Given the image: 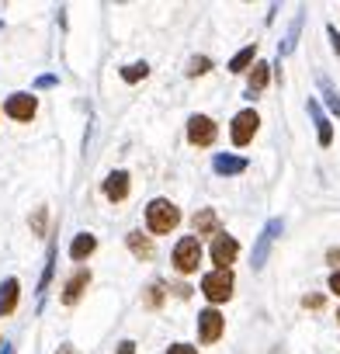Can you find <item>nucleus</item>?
I'll return each instance as SVG.
<instances>
[{
	"label": "nucleus",
	"instance_id": "18",
	"mask_svg": "<svg viewBox=\"0 0 340 354\" xmlns=\"http://www.w3.org/2000/svg\"><path fill=\"white\" fill-rule=\"evenodd\" d=\"M125 240H129V250H132V254H135L139 261H149V257L156 254L153 240H149V236H142V233H129Z\"/></svg>",
	"mask_w": 340,
	"mask_h": 354
},
{
	"label": "nucleus",
	"instance_id": "23",
	"mask_svg": "<svg viewBox=\"0 0 340 354\" xmlns=\"http://www.w3.org/2000/svg\"><path fill=\"white\" fill-rule=\"evenodd\" d=\"M212 70V59L209 56H195L191 63H188V77H202V73H209Z\"/></svg>",
	"mask_w": 340,
	"mask_h": 354
},
{
	"label": "nucleus",
	"instance_id": "16",
	"mask_svg": "<svg viewBox=\"0 0 340 354\" xmlns=\"http://www.w3.org/2000/svg\"><path fill=\"white\" fill-rule=\"evenodd\" d=\"M267 80H271V66H267V63H254V70H250V80H247V97L261 94V91L267 87Z\"/></svg>",
	"mask_w": 340,
	"mask_h": 354
},
{
	"label": "nucleus",
	"instance_id": "15",
	"mask_svg": "<svg viewBox=\"0 0 340 354\" xmlns=\"http://www.w3.org/2000/svg\"><path fill=\"white\" fill-rule=\"evenodd\" d=\"M191 226H195V236H209V233L219 236V216L212 209H198L195 219H191Z\"/></svg>",
	"mask_w": 340,
	"mask_h": 354
},
{
	"label": "nucleus",
	"instance_id": "13",
	"mask_svg": "<svg viewBox=\"0 0 340 354\" xmlns=\"http://www.w3.org/2000/svg\"><path fill=\"white\" fill-rule=\"evenodd\" d=\"M309 115H312V122H316V132H319V146H330V142H333V125H330V118L323 115L319 101H312V97H309Z\"/></svg>",
	"mask_w": 340,
	"mask_h": 354
},
{
	"label": "nucleus",
	"instance_id": "25",
	"mask_svg": "<svg viewBox=\"0 0 340 354\" xmlns=\"http://www.w3.org/2000/svg\"><path fill=\"white\" fill-rule=\"evenodd\" d=\"M142 302H146V309H156V306L163 302V285H149V288H146V299H142Z\"/></svg>",
	"mask_w": 340,
	"mask_h": 354
},
{
	"label": "nucleus",
	"instance_id": "21",
	"mask_svg": "<svg viewBox=\"0 0 340 354\" xmlns=\"http://www.w3.org/2000/svg\"><path fill=\"white\" fill-rule=\"evenodd\" d=\"M149 77V66L146 63H129L125 70H122V80L125 84H139V80H146Z\"/></svg>",
	"mask_w": 340,
	"mask_h": 354
},
{
	"label": "nucleus",
	"instance_id": "24",
	"mask_svg": "<svg viewBox=\"0 0 340 354\" xmlns=\"http://www.w3.org/2000/svg\"><path fill=\"white\" fill-rule=\"evenodd\" d=\"M319 87H323V97H326V104L337 111V118H340V94L333 91V84L330 80H319Z\"/></svg>",
	"mask_w": 340,
	"mask_h": 354
},
{
	"label": "nucleus",
	"instance_id": "4",
	"mask_svg": "<svg viewBox=\"0 0 340 354\" xmlns=\"http://www.w3.org/2000/svg\"><path fill=\"white\" fill-rule=\"evenodd\" d=\"M285 230V223L281 219H271L267 226H264V233L257 236V243H254V254H250V264H254V271H261L264 264H267V254H271V243H274V236Z\"/></svg>",
	"mask_w": 340,
	"mask_h": 354
},
{
	"label": "nucleus",
	"instance_id": "27",
	"mask_svg": "<svg viewBox=\"0 0 340 354\" xmlns=\"http://www.w3.org/2000/svg\"><path fill=\"white\" fill-rule=\"evenodd\" d=\"M35 87H39V91H46V87H56V77H53V73H46V77H39V80H35Z\"/></svg>",
	"mask_w": 340,
	"mask_h": 354
},
{
	"label": "nucleus",
	"instance_id": "9",
	"mask_svg": "<svg viewBox=\"0 0 340 354\" xmlns=\"http://www.w3.org/2000/svg\"><path fill=\"white\" fill-rule=\"evenodd\" d=\"M236 254H240V243H236L233 236L219 233V236H216V243H212V261H216L223 271H229V264L236 261Z\"/></svg>",
	"mask_w": 340,
	"mask_h": 354
},
{
	"label": "nucleus",
	"instance_id": "34",
	"mask_svg": "<svg viewBox=\"0 0 340 354\" xmlns=\"http://www.w3.org/2000/svg\"><path fill=\"white\" fill-rule=\"evenodd\" d=\"M0 354H15V347H11V344H4V347H0Z\"/></svg>",
	"mask_w": 340,
	"mask_h": 354
},
{
	"label": "nucleus",
	"instance_id": "8",
	"mask_svg": "<svg viewBox=\"0 0 340 354\" xmlns=\"http://www.w3.org/2000/svg\"><path fill=\"white\" fill-rule=\"evenodd\" d=\"M4 111H8L15 122H32L35 111H39V101H35L32 94H11V97L4 101Z\"/></svg>",
	"mask_w": 340,
	"mask_h": 354
},
{
	"label": "nucleus",
	"instance_id": "26",
	"mask_svg": "<svg viewBox=\"0 0 340 354\" xmlns=\"http://www.w3.org/2000/svg\"><path fill=\"white\" fill-rule=\"evenodd\" d=\"M167 354H198V351H195L191 344H174V347H170Z\"/></svg>",
	"mask_w": 340,
	"mask_h": 354
},
{
	"label": "nucleus",
	"instance_id": "35",
	"mask_svg": "<svg viewBox=\"0 0 340 354\" xmlns=\"http://www.w3.org/2000/svg\"><path fill=\"white\" fill-rule=\"evenodd\" d=\"M337 319H340V313H337Z\"/></svg>",
	"mask_w": 340,
	"mask_h": 354
},
{
	"label": "nucleus",
	"instance_id": "19",
	"mask_svg": "<svg viewBox=\"0 0 340 354\" xmlns=\"http://www.w3.org/2000/svg\"><path fill=\"white\" fill-rule=\"evenodd\" d=\"M302 18H305V15L299 11V15H295V21H292V28H288V35H285V42H281V49H278V59H281V56H288V53L295 49V42H299V32H302Z\"/></svg>",
	"mask_w": 340,
	"mask_h": 354
},
{
	"label": "nucleus",
	"instance_id": "22",
	"mask_svg": "<svg viewBox=\"0 0 340 354\" xmlns=\"http://www.w3.org/2000/svg\"><path fill=\"white\" fill-rule=\"evenodd\" d=\"M53 264H56V247H49V261H46V271H42V281H39V299L46 295V288L53 281Z\"/></svg>",
	"mask_w": 340,
	"mask_h": 354
},
{
	"label": "nucleus",
	"instance_id": "5",
	"mask_svg": "<svg viewBox=\"0 0 340 354\" xmlns=\"http://www.w3.org/2000/svg\"><path fill=\"white\" fill-rule=\"evenodd\" d=\"M216 136H219V129L209 115H191L188 118V142L191 146H212Z\"/></svg>",
	"mask_w": 340,
	"mask_h": 354
},
{
	"label": "nucleus",
	"instance_id": "1",
	"mask_svg": "<svg viewBox=\"0 0 340 354\" xmlns=\"http://www.w3.org/2000/svg\"><path fill=\"white\" fill-rule=\"evenodd\" d=\"M181 223V212H178V205L174 202H167V198H153L149 205H146V226L153 230V233H170Z\"/></svg>",
	"mask_w": 340,
	"mask_h": 354
},
{
	"label": "nucleus",
	"instance_id": "17",
	"mask_svg": "<svg viewBox=\"0 0 340 354\" xmlns=\"http://www.w3.org/2000/svg\"><path fill=\"white\" fill-rule=\"evenodd\" d=\"M94 250H97V240H94L91 233H77L73 243H70V257H73V261H87Z\"/></svg>",
	"mask_w": 340,
	"mask_h": 354
},
{
	"label": "nucleus",
	"instance_id": "11",
	"mask_svg": "<svg viewBox=\"0 0 340 354\" xmlns=\"http://www.w3.org/2000/svg\"><path fill=\"white\" fill-rule=\"evenodd\" d=\"M87 285H91V271H87V268H80V271L63 285V302H66V306H73V302L84 295V288H87Z\"/></svg>",
	"mask_w": 340,
	"mask_h": 354
},
{
	"label": "nucleus",
	"instance_id": "28",
	"mask_svg": "<svg viewBox=\"0 0 340 354\" xmlns=\"http://www.w3.org/2000/svg\"><path fill=\"white\" fill-rule=\"evenodd\" d=\"M42 230H46V209L35 212V233H42Z\"/></svg>",
	"mask_w": 340,
	"mask_h": 354
},
{
	"label": "nucleus",
	"instance_id": "14",
	"mask_svg": "<svg viewBox=\"0 0 340 354\" xmlns=\"http://www.w3.org/2000/svg\"><path fill=\"white\" fill-rule=\"evenodd\" d=\"M212 170H216V174H223V177H233V174H243V170H247V160H243V156L219 153V156L212 160Z\"/></svg>",
	"mask_w": 340,
	"mask_h": 354
},
{
	"label": "nucleus",
	"instance_id": "20",
	"mask_svg": "<svg viewBox=\"0 0 340 354\" xmlns=\"http://www.w3.org/2000/svg\"><path fill=\"white\" fill-rule=\"evenodd\" d=\"M254 56H257V46H243V49L229 59V70H233V73H243V70L254 63Z\"/></svg>",
	"mask_w": 340,
	"mask_h": 354
},
{
	"label": "nucleus",
	"instance_id": "10",
	"mask_svg": "<svg viewBox=\"0 0 340 354\" xmlns=\"http://www.w3.org/2000/svg\"><path fill=\"white\" fill-rule=\"evenodd\" d=\"M104 195H108V202H125L129 198V174L125 170H111L104 177Z\"/></svg>",
	"mask_w": 340,
	"mask_h": 354
},
{
	"label": "nucleus",
	"instance_id": "6",
	"mask_svg": "<svg viewBox=\"0 0 340 354\" xmlns=\"http://www.w3.org/2000/svg\"><path fill=\"white\" fill-rule=\"evenodd\" d=\"M257 125H261V118H257V111H254V108L240 111V115L233 118V129H229L233 142H236V146H247V142L257 136Z\"/></svg>",
	"mask_w": 340,
	"mask_h": 354
},
{
	"label": "nucleus",
	"instance_id": "32",
	"mask_svg": "<svg viewBox=\"0 0 340 354\" xmlns=\"http://www.w3.org/2000/svg\"><path fill=\"white\" fill-rule=\"evenodd\" d=\"M330 292H337V295H340V271H333V274H330Z\"/></svg>",
	"mask_w": 340,
	"mask_h": 354
},
{
	"label": "nucleus",
	"instance_id": "33",
	"mask_svg": "<svg viewBox=\"0 0 340 354\" xmlns=\"http://www.w3.org/2000/svg\"><path fill=\"white\" fill-rule=\"evenodd\" d=\"M326 261H330V264H340V247H333V250L326 254Z\"/></svg>",
	"mask_w": 340,
	"mask_h": 354
},
{
	"label": "nucleus",
	"instance_id": "29",
	"mask_svg": "<svg viewBox=\"0 0 340 354\" xmlns=\"http://www.w3.org/2000/svg\"><path fill=\"white\" fill-rule=\"evenodd\" d=\"M326 32H330V42H333V53H340V32H337L333 25H330Z\"/></svg>",
	"mask_w": 340,
	"mask_h": 354
},
{
	"label": "nucleus",
	"instance_id": "30",
	"mask_svg": "<svg viewBox=\"0 0 340 354\" xmlns=\"http://www.w3.org/2000/svg\"><path fill=\"white\" fill-rule=\"evenodd\" d=\"M305 306H309V309H319V306H323V295H305Z\"/></svg>",
	"mask_w": 340,
	"mask_h": 354
},
{
	"label": "nucleus",
	"instance_id": "2",
	"mask_svg": "<svg viewBox=\"0 0 340 354\" xmlns=\"http://www.w3.org/2000/svg\"><path fill=\"white\" fill-rule=\"evenodd\" d=\"M202 264V240L198 236H181L174 247V268L181 274H195Z\"/></svg>",
	"mask_w": 340,
	"mask_h": 354
},
{
	"label": "nucleus",
	"instance_id": "3",
	"mask_svg": "<svg viewBox=\"0 0 340 354\" xmlns=\"http://www.w3.org/2000/svg\"><path fill=\"white\" fill-rule=\"evenodd\" d=\"M202 292H205L209 302H226L233 295V271H223V268L209 271L202 278Z\"/></svg>",
	"mask_w": 340,
	"mask_h": 354
},
{
	"label": "nucleus",
	"instance_id": "12",
	"mask_svg": "<svg viewBox=\"0 0 340 354\" xmlns=\"http://www.w3.org/2000/svg\"><path fill=\"white\" fill-rule=\"evenodd\" d=\"M18 295H21L18 278H8L4 285H0V316H11L18 309Z\"/></svg>",
	"mask_w": 340,
	"mask_h": 354
},
{
	"label": "nucleus",
	"instance_id": "31",
	"mask_svg": "<svg viewBox=\"0 0 340 354\" xmlns=\"http://www.w3.org/2000/svg\"><path fill=\"white\" fill-rule=\"evenodd\" d=\"M118 354H135V344H132V340H122V344H118Z\"/></svg>",
	"mask_w": 340,
	"mask_h": 354
},
{
	"label": "nucleus",
	"instance_id": "7",
	"mask_svg": "<svg viewBox=\"0 0 340 354\" xmlns=\"http://www.w3.org/2000/svg\"><path fill=\"white\" fill-rule=\"evenodd\" d=\"M223 330H226V319H223L219 309H205V313L198 316V340H202V344H216V340L223 337Z\"/></svg>",
	"mask_w": 340,
	"mask_h": 354
}]
</instances>
